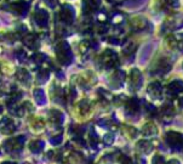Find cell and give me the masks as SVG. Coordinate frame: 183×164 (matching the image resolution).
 <instances>
[{
  "label": "cell",
  "instance_id": "1",
  "mask_svg": "<svg viewBox=\"0 0 183 164\" xmlns=\"http://www.w3.org/2000/svg\"><path fill=\"white\" fill-rule=\"evenodd\" d=\"M43 146H44V144L41 141H33V142H31V150L33 152H35V153H38V152L43 150Z\"/></svg>",
  "mask_w": 183,
  "mask_h": 164
},
{
  "label": "cell",
  "instance_id": "2",
  "mask_svg": "<svg viewBox=\"0 0 183 164\" xmlns=\"http://www.w3.org/2000/svg\"><path fill=\"white\" fill-rule=\"evenodd\" d=\"M104 141L107 142V144H112V142H113V136H112V135H107V136H105V139H104Z\"/></svg>",
  "mask_w": 183,
  "mask_h": 164
},
{
  "label": "cell",
  "instance_id": "3",
  "mask_svg": "<svg viewBox=\"0 0 183 164\" xmlns=\"http://www.w3.org/2000/svg\"><path fill=\"white\" fill-rule=\"evenodd\" d=\"M51 141H52V144H58V142L61 141V136H58V137H56V139H52Z\"/></svg>",
  "mask_w": 183,
  "mask_h": 164
},
{
  "label": "cell",
  "instance_id": "4",
  "mask_svg": "<svg viewBox=\"0 0 183 164\" xmlns=\"http://www.w3.org/2000/svg\"><path fill=\"white\" fill-rule=\"evenodd\" d=\"M3 164H15V163H10V162H6V163H3Z\"/></svg>",
  "mask_w": 183,
  "mask_h": 164
}]
</instances>
